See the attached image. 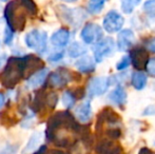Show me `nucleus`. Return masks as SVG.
Listing matches in <instances>:
<instances>
[{"mask_svg":"<svg viewBox=\"0 0 155 154\" xmlns=\"http://www.w3.org/2000/svg\"><path fill=\"white\" fill-rule=\"evenodd\" d=\"M130 64H131V61H130V57H129V55H124L121 57V59L116 64V70L117 71H124V70H126Z\"/></svg>","mask_w":155,"mask_h":154,"instance_id":"obj_31","label":"nucleus"},{"mask_svg":"<svg viewBox=\"0 0 155 154\" xmlns=\"http://www.w3.org/2000/svg\"><path fill=\"white\" fill-rule=\"evenodd\" d=\"M154 145H155V143H154Z\"/></svg>","mask_w":155,"mask_h":154,"instance_id":"obj_45","label":"nucleus"},{"mask_svg":"<svg viewBox=\"0 0 155 154\" xmlns=\"http://www.w3.org/2000/svg\"><path fill=\"white\" fill-rule=\"evenodd\" d=\"M70 38H71V33L69 30L61 28L52 34L51 43L57 49H63L69 44Z\"/></svg>","mask_w":155,"mask_h":154,"instance_id":"obj_16","label":"nucleus"},{"mask_svg":"<svg viewBox=\"0 0 155 154\" xmlns=\"http://www.w3.org/2000/svg\"><path fill=\"white\" fill-rule=\"evenodd\" d=\"M1 1H6V0H1Z\"/></svg>","mask_w":155,"mask_h":154,"instance_id":"obj_43","label":"nucleus"},{"mask_svg":"<svg viewBox=\"0 0 155 154\" xmlns=\"http://www.w3.org/2000/svg\"><path fill=\"white\" fill-rule=\"evenodd\" d=\"M28 16L29 13L21 0H12L4 8V18L8 23V28L14 33L25 30Z\"/></svg>","mask_w":155,"mask_h":154,"instance_id":"obj_3","label":"nucleus"},{"mask_svg":"<svg viewBox=\"0 0 155 154\" xmlns=\"http://www.w3.org/2000/svg\"><path fill=\"white\" fill-rule=\"evenodd\" d=\"M111 78L110 77H93L88 81L87 84V93L89 97H98L104 95L108 91L109 87L111 86Z\"/></svg>","mask_w":155,"mask_h":154,"instance_id":"obj_8","label":"nucleus"},{"mask_svg":"<svg viewBox=\"0 0 155 154\" xmlns=\"http://www.w3.org/2000/svg\"><path fill=\"white\" fill-rule=\"evenodd\" d=\"M146 49H147L149 52L155 53V37L150 38L149 40L146 42Z\"/></svg>","mask_w":155,"mask_h":154,"instance_id":"obj_35","label":"nucleus"},{"mask_svg":"<svg viewBox=\"0 0 155 154\" xmlns=\"http://www.w3.org/2000/svg\"><path fill=\"white\" fill-rule=\"evenodd\" d=\"M138 154H152V151L150 150L149 148H146V147H143V148H141L140 150H139Z\"/></svg>","mask_w":155,"mask_h":154,"instance_id":"obj_39","label":"nucleus"},{"mask_svg":"<svg viewBox=\"0 0 155 154\" xmlns=\"http://www.w3.org/2000/svg\"><path fill=\"white\" fill-rule=\"evenodd\" d=\"M135 43L134 32L130 29L120 30L117 36V49L120 52H128L133 48Z\"/></svg>","mask_w":155,"mask_h":154,"instance_id":"obj_13","label":"nucleus"},{"mask_svg":"<svg viewBox=\"0 0 155 154\" xmlns=\"http://www.w3.org/2000/svg\"><path fill=\"white\" fill-rule=\"evenodd\" d=\"M6 56L4 55V54H2L1 56H0V69H1V67L2 66H4V64H5V61H6Z\"/></svg>","mask_w":155,"mask_h":154,"instance_id":"obj_41","label":"nucleus"},{"mask_svg":"<svg viewBox=\"0 0 155 154\" xmlns=\"http://www.w3.org/2000/svg\"><path fill=\"white\" fill-rule=\"evenodd\" d=\"M93 116V111H92V106L89 99L84 100L81 103L77 106L75 108V118L77 119L79 123H87L91 120Z\"/></svg>","mask_w":155,"mask_h":154,"instance_id":"obj_15","label":"nucleus"},{"mask_svg":"<svg viewBox=\"0 0 155 154\" xmlns=\"http://www.w3.org/2000/svg\"><path fill=\"white\" fill-rule=\"evenodd\" d=\"M49 73V69L45 68V67L38 70L37 72L33 73L31 76L27 78L25 87L30 90H37V89L41 88L42 86H45Z\"/></svg>","mask_w":155,"mask_h":154,"instance_id":"obj_14","label":"nucleus"},{"mask_svg":"<svg viewBox=\"0 0 155 154\" xmlns=\"http://www.w3.org/2000/svg\"><path fill=\"white\" fill-rule=\"evenodd\" d=\"M143 116H147V115H155V105H150L143 110Z\"/></svg>","mask_w":155,"mask_h":154,"instance_id":"obj_37","label":"nucleus"},{"mask_svg":"<svg viewBox=\"0 0 155 154\" xmlns=\"http://www.w3.org/2000/svg\"><path fill=\"white\" fill-rule=\"evenodd\" d=\"M80 37L87 44H95L97 41L104 37V32L97 23L89 22L82 28L80 32Z\"/></svg>","mask_w":155,"mask_h":154,"instance_id":"obj_10","label":"nucleus"},{"mask_svg":"<svg viewBox=\"0 0 155 154\" xmlns=\"http://www.w3.org/2000/svg\"><path fill=\"white\" fill-rule=\"evenodd\" d=\"M124 18L119 14L117 11H110L107 13V15L104 17L102 20V27H104V31L108 32L110 34L116 33L119 32L124 27Z\"/></svg>","mask_w":155,"mask_h":154,"instance_id":"obj_9","label":"nucleus"},{"mask_svg":"<svg viewBox=\"0 0 155 154\" xmlns=\"http://www.w3.org/2000/svg\"><path fill=\"white\" fill-rule=\"evenodd\" d=\"M43 137L42 132L39 131H35L34 133L31 135V137L29 138L28 143L25 144V148L22 150V154H30L32 152H34L35 150L39 148V145H40V142Z\"/></svg>","mask_w":155,"mask_h":154,"instance_id":"obj_19","label":"nucleus"},{"mask_svg":"<svg viewBox=\"0 0 155 154\" xmlns=\"http://www.w3.org/2000/svg\"><path fill=\"white\" fill-rule=\"evenodd\" d=\"M127 92L123 86H117L108 95V99L119 108H124L127 103Z\"/></svg>","mask_w":155,"mask_h":154,"instance_id":"obj_17","label":"nucleus"},{"mask_svg":"<svg viewBox=\"0 0 155 154\" xmlns=\"http://www.w3.org/2000/svg\"><path fill=\"white\" fill-rule=\"evenodd\" d=\"M80 125L75 116L69 111H59L50 116L45 127V138L48 142H51L52 138L57 133L62 131H72L76 133L80 128Z\"/></svg>","mask_w":155,"mask_h":154,"instance_id":"obj_2","label":"nucleus"},{"mask_svg":"<svg viewBox=\"0 0 155 154\" xmlns=\"http://www.w3.org/2000/svg\"><path fill=\"white\" fill-rule=\"evenodd\" d=\"M75 78L79 79L80 76L78 73L72 72L71 70H68L65 68H59L52 73H49L43 87H49L51 89H60L67 86L69 82L76 80Z\"/></svg>","mask_w":155,"mask_h":154,"instance_id":"obj_4","label":"nucleus"},{"mask_svg":"<svg viewBox=\"0 0 155 154\" xmlns=\"http://www.w3.org/2000/svg\"><path fill=\"white\" fill-rule=\"evenodd\" d=\"M143 11L150 18H155V0H147L143 3Z\"/></svg>","mask_w":155,"mask_h":154,"instance_id":"obj_29","label":"nucleus"},{"mask_svg":"<svg viewBox=\"0 0 155 154\" xmlns=\"http://www.w3.org/2000/svg\"><path fill=\"white\" fill-rule=\"evenodd\" d=\"M148 82V76L143 72V71H135L132 73L131 76V84L133 86V88L137 91L143 90L147 86Z\"/></svg>","mask_w":155,"mask_h":154,"instance_id":"obj_20","label":"nucleus"},{"mask_svg":"<svg viewBox=\"0 0 155 154\" xmlns=\"http://www.w3.org/2000/svg\"><path fill=\"white\" fill-rule=\"evenodd\" d=\"M76 100H77V99H76V97H75V95H74L73 91L67 90V91H64V92L62 93V95H61V103H62V105L64 106V107L67 108L68 110L72 109V108L75 106Z\"/></svg>","mask_w":155,"mask_h":154,"instance_id":"obj_23","label":"nucleus"},{"mask_svg":"<svg viewBox=\"0 0 155 154\" xmlns=\"http://www.w3.org/2000/svg\"><path fill=\"white\" fill-rule=\"evenodd\" d=\"M87 52H88V49L86 48V45L78 42V41L72 42L68 48V55L71 58H79L86 55Z\"/></svg>","mask_w":155,"mask_h":154,"instance_id":"obj_21","label":"nucleus"},{"mask_svg":"<svg viewBox=\"0 0 155 154\" xmlns=\"http://www.w3.org/2000/svg\"><path fill=\"white\" fill-rule=\"evenodd\" d=\"M139 2L140 0H121V10L126 14H131Z\"/></svg>","mask_w":155,"mask_h":154,"instance_id":"obj_27","label":"nucleus"},{"mask_svg":"<svg viewBox=\"0 0 155 154\" xmlns=\"http://www.w3.org/2000/svg\"><path fill=\"white\" fill-rule=\"evenodd\" d=\"M114 51H115L114 39L111 37H102L93 47L94 60L96 62H98V64H100L104 59L112 56Z\"/></svg>","mask_w":155,"mask_h":154,"instance_id":"obj_6","label":"nucleus"},{"mask_svg":"<svg viewBox=\"0 0 155 154\" xmlns=\"http://www.w3.org/2000/svg\"><path fill=\"white\" fill-rule=\"evenodd\" d=\"M95 152L97 154H124L120 145L115 140H111L104 137L96 144Z\"/></svg>","mask_w":155,"mask_h":154,"instance_id":"obj_12","label":"nucleus"},{"mask_svg":"<svg viewBox=\"0 0 155 154\" xmlns=\"http://www.w3.org/2000/svg\"><path fill=\"white\" fill-rule=\"evenodd\" d=\"M108 0H89L88 2V12L92 15L99 14L104 8V4Z\"/></svg>","mask_w":155,"mask_h":154,"instance_id":"obj_24","label":"nucleus"},{"mask_svg":"<svg viewBox=\"0 0 155 154\" xmlns=\"http://www.w3.org/2000/svg\"><path fill=\"white\" fill-rule=\"evenodd\" d=\"M63 1H65V2H75V1H77V0H63Z\"/></svg>","mask_w":155,"mask_h":154,"instance_id":"obj_42","label":"nucleus"},{"mask_svg":"<svg viewBox=\"0 0 155 154\" xmlns=\"http://www.w3.org/2000/svg\"><path fill=\"white\" fill-rule=\"evenodd\" d=\"M49 154H69V153L64 152V151L60 150V149H52Z\"/></svg>","mask_w":155,"mask_h":154,"instance_id":"obj_38","label":"nucleus"},{"mask_svg":"<svg viewBox=\"0 0 155 154\" xmlns=\"http://www.w3.org/2000/svg\"><path fill=\"white\" fill-rule=\"evenodd\" d=\"M74 95H75L76 99H82L86 95V90L84 88H77L76 90L73 91Z\"/></svg>","mask_w":155,"mask_h":154,"instance_id":"obj_36","label":"nucleus"},{"mask_svg":"<svg viewBox=\"0 0 155 154\" xmlns=\"http://www.w3.org/2000/svg\"><path fill=\"white\" fill-rule=\"evenodd\" d=\"M146 71H147V74L150 77H155V57L149 58L146 64L145 67Z\"/></svg>","mask_w":155,"mask_h":154,"instance_id":"obj_32","label":"nucleus"},{"mask_svg":"<svg viewBox=\"0 0 155 154\" xmlns=\"http://www.w3.org/2000/svg\"><path fill=\"white\" fill-rule=\"evenodd\" d=\"M28 54L11 56L6 59L0 72V84L8 90H13L22 79H27Z\"/></svg>","mask_w":155,"mask_h":154,"instance_id":"obj_1","label":"nucleus"},{"mask_svg":"<svg viewBox=\"0 0 155 154\" xmlns=\"http://www.w3.org/2000/svg\"><path fill=\"white\" fill-rule=\"evenodd\" d=\"M63 56H64V52L62 51H55L53 52V53H51L49 56H48V60H49L50 62H58L60 61V60L63 58Z\"/></svg>","mask_w":155,"mask_h":154,"instance_id":"obj_33","label":"nucleus"},{"mask_svg":"<svg viewBox=\"0 0 155 154\" xmlns=\"http://www.w3.org/2000/svg\"><path fill=\"white\" fill-rule=\"evenodd\" d=\"M18 123V118L17 116H15L14 114H12L11 112H8V110H3L0 112V123L3 127L10 128L15 126Z\"/></svg>","mask_w":155,"mask_h":154,"instance_id":"obj_22","label":"nucleus"},{"mask_svg":"<svg viewBox=\"0 0 155 154\" xmlns=\"http://www.w3.org/2000/svg\"><path fill=\"white\" fill-rule=\"evenodd\" d=\"M75 67L80 73H92L96 69V61L89 55H84L79 57L75 62Z\"/></svg>","mask_w":155,"mask_h":154,"instance_id":"obj_18","label":"nucleus"},{"mask_svg":"<svg viewBox=\"0 0 155 154\" xmlns=\"http://www.w3.org/2000/svg\"><path fill=\"white\" fill-rule=\"evenodd\" d=\"M13 39H14V32L6 27L5 30H4V37H3L4 43L6 45H11L13 42Z\"/></svg>","mask_w":155,"mask_h":154,"instance_id":"obj_34","label":"nucleus"},{"mask_svg":"<svg viewBox=\"0 0 155 154\" xmlns=\"http://www.w3.org/2000/svg\"><path fill=\"white\" fill-rule=\"evenodd\" d=\"M101 133H104V137L111 140L118 139V138H120L121 134H123L121 133V129L118 126H109V128H107Z\"/></svg>","mask_w":155,"mask_h":154,"instance_id":"obj_25","label":"nucleus"},{"mask_svg":"<svg viewBox=\"0 0 155 154\" xmlns=\"http://www.w3.org/2000/svg\"><path fill=\"white\" fill-rule=\"evenodd\" d=\"M59 97L56 92H47V96H45V108H49L50 110H54L55 107L57 106Z\"/></svg>","mask_w":155,"mask_h":154,"instance_id":"obj_26","label":"nucleus"},{"mask_svg":"<svg viewBox=\"0 0 155 154\" xmlns=\"http://www.w3.org/2000/svg\"><path fill=\"white\" fill-rule=\"evenodd\" d=\"M18 145L14 144H5L4 146H2V148L0 149V154H16L18 151Z\"/></svg>","mask_w":155,"mask_h":154,"instance_id":"obj_30","label":"nucleus"},{"mask_svg":"<svg viewBox=\"0 0 155 154\" xmlns=\"http://www.w3.org/2000/svg\"><path fill=\"white\" fill-rule=\"evenodd\" d=\"M130 61L136 70L143 71L149 59V51L143 47H135L130 50Z\"/></svg>","mask_w":155,"mask_h":154,"instance_id":"obj_11","label":"nucleus"},{"mask_svg":"<svg viewBox=\"0 0 155 154\" xmlns=\"http://www.w3.org/2000/svg\"><path fill=\"white\" fill-rule=\"evenodd\" d=\"M25 43L29 49L42 55L48 50V34L41 30H32L25 35Z\"/></svg>","mask_w":155,"mask_h":154,"instance_id":"obj_5","label":"nucleus"},{"mask_svg":"<svg viewBox=\"0 0 155 154\" xmlns=\"http://www.w3.org/2000/svg\"><path fill=\"white\" fill-rule=\"evenodd\" d=\"M21 2H22L23 5L27 8L29 16H36L38 8H37V4L35 3L34 0H21Z\"/></svg>","mask_w":155,"mask_h":154,"instance_id":"obj_28","label":"nucleus"},{"mask_svg":"<svg viewBox=\"0 0 155 154\" xmlns=\"http://www.w3.org/2000/svg\"><path fill=\"white\" fill-rule=\"evenodd\" d=\"M0 10H1V8H0Z\"/></svg>","mask_w":155,"mask_h":154,"instance_id":"obj_44","label":"nucleus"},{"mask_svg":"<svg viewBox=\"0 0 155 154\" xmlns=\"http://www.w3.org/2000/svg\"><path fill=\"white\" fill-rule=\"evenodd\" d=\"M4 103H5V96H4L3 93L0 92V110L4 106Z\"/></svg>","mask_w":155,"mask_h":154,"instance_id":"obj_40","label":"nucleus"},{"mask_svg":"<svg viewBox=\"0 0 155 154\" xmlns=\"http://www.w3.org/2000/svg\"><path fill=\"white\" fill-rule=\"evenodd\" d=\"M120 116L112 108L106 107L98 113L96 121V132L100 134L106 126H118L120 123Z\"/></svg>","mask_w":155,"mask_h":154,"instance_id":"obj_7","label":"nucleus"}]
</instances>
